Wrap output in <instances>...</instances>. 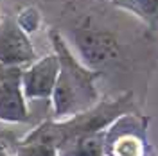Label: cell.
<instances>
[{
	"label": "cell",
	"mask_w": 158,
	"mask_h": 156,
	"mask_svg": "<svg viewBox=\"0 0 158 156\" xmlns=\"http://www.w3.org/2000/svg\"><path fill=\"white\" fill-rule=\"evenodd\" d=\"M11 156H58V147L41 144V142L22 140L15 146Z\"/></svg>",
	"instance_id": "obj_10"
},
{
	"label": "cell",
	"mask_w": 158,
	"mask_h": 156,
	"mask_svg": "<svg viewBox=\"0 0 158 156\" xmlns=\"http://www.w3.org/2000/svg\"><path fill=\"white\" fill-rule=\"evenodd\" d=\"M22 72L20 67H0V122L4 124H23L31 118Z\"/></svg>",
	"instance_id": "obj_6"
},
{
	"label": "cell",
	"mask_w": 158,
	"mask_h": 156,
	"mask_svg": "<svg viewBox=\"0 0 158 156\" xmlns=\"http://www.w3.org/2000/svg\"><path fill=\"white\" fill-rule=\"evenodd\" d=\"M67 43L76 58L95 72H101L102 67L115 61L120 52V43L113 32L92 27L88 23L70 31Z\"/></svg>",
	"instance_id": "obj_3"
},
{
	"label": "cell",
	"mask_w": 158,
	"mask_h": 156,
	"mask_svg": "<svg viewBox=\"0 0 158 156\" xmlns=\"http://www.w3.org/2000/svg\"><path fill=\"white\" fill-rule=\"evenodd\" d=\"M16 20H18V23L22 25V29L29 34V32H32V31L38 29L40 13L36 9H32V7H27V9H23L18 16H16Z\"/></svg>",
	"instance_id": "obj_11"
},
{
	"label": "cell",
	"mask_w": 158,
	"mask_h": 156,
	"mask_svg": "<svg viewBox=\"0 0 158 156\" xmlns=\"http://www.w3.org/2000/svg\"><path fill=\"white\" fill-rule=\"evenodd\" d=\"M59 59L56 52L32 61L22 72V88L27 101H50L58 81Z\"/></svg>",
	"instance_id": "obj_7"
},
{
	"label": "cell",
	"mask_w": 158,
	"mask_h": 156,
	"mask_svg": "<svg viewBox=\"0 0 158 156\" xmlns=\"http://www.w3.org/2000/svg\"><path fill=\"white\" fill-rule=\"evenodd\" d=\"M0 156H11V151H7V147L4 144H0Z\"/></svg>",
	"instance_id": "obj_12"
},
{
	"label": "cell",
	"mask_w": 158,
	"mask_h": 156,
	"mask_svg": "<svg viewBox=\"0 0 158 156\" xmlns=\"http://www.w3.org/2000/svg\"><path fill=\"white\" fill-rule=\"evenodd\" d=\"M135 111H137L135 97L131 92H126L115 99H102L90 109L77 113L67 120H45L38 127H34L29 135H25L23 140L59 147L70 138L104 131L118 117L126 113H135Z\"/></svg>",
	"instance_id": "obj_2"
},
{
	"label": "cell",
	"mask_w": 158,
	"mask_h": 156,
	"mask_svg": "<svg viewBox=\"0 0 158 156\" xmlns=\"http://www.w3.org/2000/svg\"><path fill=\"white\" fill-rule=\"evenodd\" d=\"M117 7L129 11L142 22L149 25H156L158 22V0H110Z\"/></svg>",
	"instance_id": "obj_9"
},
{
	"label": "cell",
	"mask_w": 158,
	"mask_h": 156,
	"mask_svg": "<svg viewBox=\"0 0 158 156\" xmlns=\"http://www.w3.org/2000/svg\"><path fill=\"white\" fill-rule=\"evenodd\" d=\"M52 50L59 59L58 81L50 97L52 120H67L95 106L99 101L97 83L101 72L85 67L69 47L65 36L59 31L49 32Z\"/></svg>",
	"instance_id": "obj_1"
},
{
	"label": "cell",
	"mask_w": 158,
	"mask_h": 156,
	"mask_svg": "<svg viewBox=\"0 0 158 156\" xmlns=\"http://www.w3.org/2000/svg\"><path fill=\"white\" fill-rule=\"evenodd\" d=\"M146 129L148 118L137 111L118 117L106 129V156H146Z\"/></svg>",
	"instance_id": "obj_4"
},
{
	"label": "cell",
	"mask_w": 158,
	"mask_h": 156,
	"mask_svg": "<svg viewBox=\"0 0 158 156\" xmlns=\"http://www.w3.org/2000/svg\"><path fill=\"white\" fill-rule=\"evenodd\" d=\"M58 156H106V129L63 142Z\"/></svg>",
	"instance_id": "obj_8"
},
{
	"label": "cell",
	"mask_w": 158,
	"mask_h": 156,
	"mask_svg": "<svg viewBox=\"0 0 158 156\" xmlns=\"http://www.w3.org/2000/svg\"><path fill=\"white\" fill-rule=\"evenodd\" d=\"M36 59L32 41L22 29L16 16H4L0 20V67L25 68Z\"/></svg>",
	"instance_id": "obj_5"
}]
</instances>
